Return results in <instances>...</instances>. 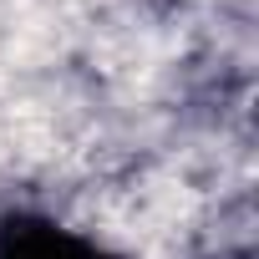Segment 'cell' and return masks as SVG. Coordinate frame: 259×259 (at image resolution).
Wrapping results in <instances>:
<instances>
[{
	"label": "cell",
	"instance_id": "obj_1",
	"mask_svg": "<svg viewBox=\"0 0 259 259\" xmlns=\"http://www.w3.org/2000/svg\"><path fill=\"white\" fill-rule=\"evenodd\" d=\"M0 259H107V254L66 229H51V224H11Z\"/></svg>",
	"mask_w": 259,
	"mask_h": 259
}]
</instances>
